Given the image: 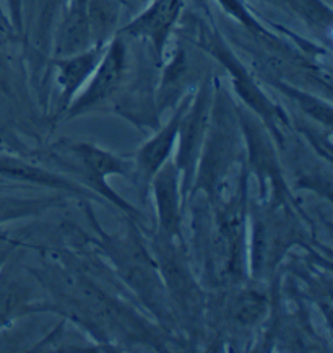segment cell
I'll use <instances>...</instances> for the list:
<instances>
[{
  "mask_svg": "<svg viewBox=\"0 0 333 353\" xmlns=\"http://www.w3.org/2000/svg\"><path fill=\"white\" fill-rule=\"evenodd\" d=\"M117 2L130 13H138L143 7H147L151 0H117Z\"/></svg>",
  "mask_w": 333,
  "mask_h": 353,
  "instance_id": "cell-27",
  "label": "cell"
},
{
  "mask_svg": "<svg viewBox=\"0 0 333 353\" xmlns=\"http://www.w3.org/2000/svg\"><path fill=\"white\" fill-rule=\"evenodd\" d=\"M244 166L246 147L234 98L218 79L208 130L189 199L200 194L208 201H215L236 181Z\"/></svg>",
  "mask_w": 333,
  "mask_h": 353,
  "instance_id": "cell-5",
  "label": "cell"
},
{
  "mask_svg": "<svg viewBox=\"0 0 333 353\" xmlns=\"http://www.w3.org/2000/svg\"><path fill=\"white\" fill-rule=\"evenodd\" d=\"M249 181L247 166L222 196L208 201L200 194L189 199L192 214V252L197 277L217 292L249 282Z\"/></svg>",
  "mask_w": 333,
  "mask_h": 353,
  "instance_id": "cell-2",
  "label": "cell"
},
{
  "mask_svg": "<svg viewBox=\"0 0 333 353\" xmlns=\"http://www.w3.org/2000/svg\"><path fill=\"white\" fill-rule=\"evenodd\" d=\"M259 81L268 85L291 101L305 117L325 129H332V101L308 92V90L292 85L275 77H257Z\"/></svg>",
  "mask_w": 333,
  "mask_h": 353,
  "instance_id": "cell-22",
  "label": "cell"
},
{
  "mask_svg": "<svg viewBox=\"0 0 333 353\" xmlns=\"http://www.w3.org/2000/svg\"><path fill=\"white\" fill-rule=\"evenodd\" d=\"M150 192H153L156 209L155 233L169 239L186 241L184 238L186 205L181 191V173L173 160H169L153 176Z\"/></svg>",
  "mask_w": 333,
  "mask_h": 353,
  "instance_id": "cell-17",
  "label": "cell"
},
{
  "mask_svg": "<svg viewBox=\"0 0 333 353\" xmlns=\"http://www.w3.org/2000/svg\"><path fill=\"white\" fill-rule=\"evenodd\" d=\"M298 205L291 201H260L249 197V279L267 283L277 274L288 252L301 246L310 249Z\"/></svg>",
  "mask_w": 333,
  "mask_h": 353,
  "instance_id": "cell-6",
  "label": "cell"
},
{
  "mask_svg": "<svg viewBox=\"0 0 333 353\" xmlns=\"http://www.w3.org/2000/svg\"><path fill=\"white\" fill-rule=\"evenodd\" d=\"M87 10L94 46L107 44L120 28L122 6L117 0H87Z\"/></svg>",
  "mask_w": 333,
  "mask_h": 353,
  "instance_id": "cell-23",
  "label": "cell"
},
{
  "mask_svg": "<svg viewBox=\"0 0 333 353\" xmlns=\"http://www.w3.org/2000/svg\"><path fill=\"white\" fill-rule=\"evenodd\" d=\"M18 248H21L20 241L8 238L7 234H0V269H2V265L6 264L8 257H10Z\"/></svg>",
  "mask_w": 333,
  "mask_h": 353,
  "instance_id": "cell-25",
  "label": "cell"
},
{
  "mask_svg": "<svg viewBox=\"0 0 333 353\" xmlns=\"http://www.w3.org/2000/svg\"><path fill=\"white\" fill-rule=\"evenodd\" d=\"M234 108L244 139L246 166L249 174L257 181L259 199L296 202L286 183L285 171L278 155V145L267 125L237 99H234Z\"/></svg>",
  "mask_w": 333,
  "mask_h": 353,
  "instance_id": "cell-10",
  "label": "cell"
},
{
  "mask_svg": "<svg viewBox=\"0 0 333 353\" xmlns=\"http://www.w3.org/2000/svg\"><path fill=\"white\" fill-rule=\"evenodd\" d=\"M6 2V10L10 17L15 30L23 36V3L25 0H3Z\"/></svg>",
  "mask_w": 333,
  "mask_h": 353,
  "instance_id": "cell-24",
  "label": "cell"
},
{
  "mask_svg": "<svg viewBox=\"0 0 333 353\" xmlns=\"http://www.w3.org/2000/svg\"><path fill=\"white\" fill-rule=\"evenodd\" d=\"M69 196L61 192L46 194V196L21 197L15 194L0 191V226L12 221L39 219L57 207H64Z\"/></svg>",
  "mask_w": 333,
  "mask_h": 353,
  "instance_id": "cell-21",
  "label": "cell"
},
{
  "mask_svg": "<svg viewBox=\"0 0 333 353\" xmlns=\"http://www.w3.org/2000/svg\"><path fill=\"white\" fill-rule=\"evenodd\" d=\"M147 241L158 265L181 332H192V336H195L205 327L208 293L193 274L187 243L160 236L155 232L148 234Z\"/></svg>",
  "mask_w": 333,
  "mask_h": 353,
  "instance_id": "cell-8",
  "label": "cell"
},
{
  "mask_svg": "<svg viewBox=\"0 0 333 353\" xmlns=\"http://www.w3.org/2000/svg\"><path fill=\"white\" fill-rule=\"evenodd\" d=\"M46 160L52 170L65 174L67 178L87 188L94 196L109 202L147 234L142 212L129 201H125L122 196H119L107 183L109 176H120V178L133 181V158L116 155L89 142L61 140L47 148Z\"/></svg>",
  "mask_w": 333,
  "mask_h": 353,
  "instance_id": "cell-7",
  "label": "cell"
},
{
  "mask_svg": "<svg viewBox=\"0 0 333 353\" xmlns=\"http://www.w3.org/2000/svg\"><path fill=\"white\" fill-rule=\"evenodd\" d=\"M217 292H222L223 295L218 300L217 298L213 300L218 301L222 318L226 324L237 325L241 329H250L257 327L268 316L270 300L264 290L241 283L217 290Z\"/></svg>",
  "mask_w": 333,
  "mask_h": 353,
  "instance_id": "cell-20",
  "label": "cell"
},
{
  "mask_svg": "<svg viewBox=\"0 0 333 353\" xmlns=\"http://www.w3.org/2000/svg\"><path fill=\"white\" fill-rule=\"evenodd\" d=\"M262 2L278 8L280 12L290 13L296 18L299 17V0H262Z\"/></svg>",
  "mask_w": 333,
  "mask_h": 353,
  "instance_id": "cell-26",
  "label": "cell"
},
{
  "mask_svg": "<svg viewBox=\"0 0 333 353\" xmlns=\"http://www.w3.org/2000/svg\"><path fill=\"white\" fill-rule=\"evenodd\" d=\"M0 179L23 185H34V188L47 189L51 192H61L69 197L78 199L80 202H93L100 199L89 192L87 188L75 183L74 179L67 178L65 174L47 168L41 163L25 160V158L10 155V153H0Z\"/></svg>",
  "mask_w": 333,
  "mask_h": 353,
  "instance_id": "cell-18",
  "label": "cell"
},
{
  "mask_svg": "<svg viewBox=\"0 0 333 353\" xmlns=\"http://www.w3.org/2000/svg\"><path fill=\"white\" fill-rule=\"evenodd\" d=\"M217 72L206 77L199 85L189 106L184 111L179 122L178 130V152L174 163L181 173V191L184 205L187 203L189 194L192 191L193 179H195L197 166H199L200 153L208 130L211 105H213L215 88H217Z\"/></svg>",
  "mask_w": 333,
  "mask_h": 353,
  "instance_id": "cell-11",
  "label": "cell"
},
{
  "mask_svg": "<svg viewBox=\"0 0 333 353\" xmlns=\"http://www.w3.org/2000/svg\"><path fill=\"white\" fill-rule=\"evenodd\" d=\"M15 252L0 269V332L26 316L51 314L46 290L31 267L15 259Z\"/></svg>",
  "mask_w": 333,
  "mask_h": 353,
  "instance_id": "cell-13",
  "label": "cell"
},
{
  "mask_svg": "<svg viewBox=\"0 0 333 353\" xmlns=\"http://www.w3.org/2000/svg\"><path fill=\"white\" fill-rule=\"evenodd\" d=\"M213 64V59L202 49L179 38L173 54L160 69L155 93L158 114L163 117L166 112H173L187 94L195 93L202 81L215 74Z\"/></svg>",
  "mask_w": 333,
  "mask_h": 353,
  "instance_id": "cell-12",
  "label": "cell"
},
{
  "mask_svg": "<svg viewBox=\"0 0 333 353\" xmlns=\"http://www.w3.org/2000/svg\"><path fill=\"white\" fill-rule=\"evenodd\" d=\"M192 94H187L186 98L175 106V110L171 112V117L166 124H161L158 129L155 130V134L151 135L147 142L142 143V147L138 148L137 153L133 157V165H135V176L133 183L137 185L138 194H140L142 201L145 202L148 194H150V183L158 171L163 168L171 160L175 143H178V130H179V122L186 111V108L191 103Z\"/></svg>",
  "mask_w": 333,
  "mask_h": 353,
  "instance_id": "cell-16",
  "label": "cell"
},
{
  "mask_svg": "<svg viewBox=\"0 0 333 353\" xmlns=\"http://www.w3.org/2000/svg\"><path fill=\"white\" fill-rule=\"evenodd\" d=\"M107 44H98V46L89 48L83 52L72 54V56L49 57L46 77H44V88L47 87V94L49 79L54 75L57 87L56 103H54L51 112V121L54 124L61 121V117L64 116L70 103L74 101L76 94L82 92L85 85L88 83V80L92 79L98 64H100L103 54L106 51Z\"/></svg>",
  "mask_w": 333,
  "mask_h": 353,
  "instance_id": "cell-15",
  "label": "cell"
},
{
  "mask_svg": "<svg viewBox=\"0 0 333 353\" xmlns=\"http://www.w3.org/2000/svg\"><path fill=\"white\" fill-rule=\"evenodd\" d=\"M186 8V0H151L129 23L120 26L117 34L145 43L151 49L156 62L163 65L166 48L178 30Z\"/></svg>",
  "mask_w": 333,
  "mask_h": 353,
  "instance_id": "cell-14",
  "label": "cell"
},
{
  "mask_svg": "<svg viewBox=\"0 0 333 353\" xmlns=\"http://www.w3.org/2000/svg\"><path fill=\"white\" fill-rule=\"evenodd\" d=\"M33 272L46 290L51 314L76 325L106 350H122L119 345L168 350L166 334L160 325L150 323L127 300L117 298L80 270L46 262Z\"/></svg>",
  "mask_w": 333,
  "mask_h": 353,
  "instance_id": "cell-1",
  "label": "cell"
},
{
  "mask_svg": "<svg viewBox=\"0 0 333 353\" xmlns=\"http://www.w3.org/2000/svg\"><path fill=\"white\" fill-rule=\"evenodd\" d=\"M182 26L175 30L179 38L189 41L193 46L202 49L206 56L215 61V64L226 70L231 80V88L237 101L250 110L260 121L267 125L273 135L278 148L285 147L292 130L291 117L280 105L268 98V94L260 87L254 72L247 69L242 59L229 46L228 39L217 28L215 21H205L199 15L181 17Z\"/></svg>",
  "mask_w": 333,
  "mask_h": 353,
  "instance_id": "cell-4",
  "label": "cell"
},
{
  "mask_svg": "<svg viewBox=\"0 0 333 353\" xmlns=\"http://www.w3.org/2000/svg\"><path fill=\"white\" fill-rule=\"evenodd\" d=\"M147 44L140 41V52L132 39L116 34L106 46L100 64L82 92L67 108L61 121H72L98 111L114 112L127 92Z\"/></svg>",
  "mask_w": 333,
  "mask_h": 353,
  "instance_id": "cell-9",
  "label": "cell"
},
{
  "mask_svg": "<svg viewBox=\"0 0 333 353\" xmlns=\"http://www.w3.org/2000/svg\"><path fill=\"white\" fill-rule=\"evenodd\" d=\"M82 205L93 230V236L88 241L106 257L116 277L164 330L166 336L182 334L158 265L148 248L147 234L129 220V226L122 232H106L94 216L89 202L83 201Z\"/></svg>",
  "mask_w": 333,
  "mask_h": 353,
  "instance_id": "cell-3",
  "label": "cell"
},
{
  "mask_svg": "<svg viewBox=\"0 0 333 353\" xmlns=\"http://www.w3.org/2000/svg\"><path fill=\"white\" fill-rule=\"evenodd\" d=\"M87 0H67L54 26L51 57H64L93 48Z\"/></svg>",
  "mask_w": 333,
  "mask_h": 353,
  "instance_id": "cell-19",
  "label": "cell"
}]
</instances>
